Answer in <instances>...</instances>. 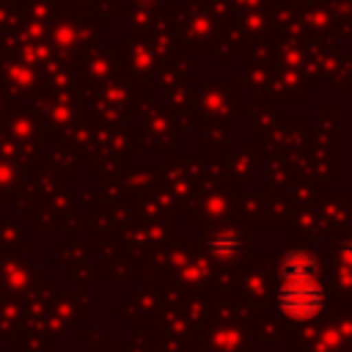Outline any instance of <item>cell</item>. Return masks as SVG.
Masks as SVG:
<instances>
[{"instance_id": "obj_1", "label": "cell", "mask_w": 352, "mask_h": 352, "mask_svg": "<svg viewBox=\"0 0 352 352\" xmlns=\"http://www.w3.org/2000/svg\"><path fill=\"white\" fill-rule=\"evenodd\" d=\"M324 289L316 283V278H294L286 280L278 292V308L289 319H314L324 308Z\"/></svg>"}, {"instance_id": "obj_2", "label": "cell", "mask_w": 352, "mask_h": 352, "mask_svg": "<svg viewBox=\"0 0 352 352\" xmlns=\"http://www.w3.org/2000/svg\"><path fill=\"white\" fill-rule=\"evenodd\" d=\"M280 275H283V280L316 278L319 275V258L311 250H292L280 258Z\"/></svg>"}, {"instance_id": "obj_3", "label": "cell", "mask_w": 352, "mask_h": 352, "mask_svg": "<svg viewBox=\"0 0 352 352\" xmlns=\"http://www.w3.org/2000/svg\"><path fill=\"white\" fill-rule=\"evenodd\" d=\"M206 250L212 258L217 261H234L239 253H242V242L234 231H217L206 239Z\"/></svg>"}, {"instance_id": "obj_4", "label": "cell", "mask_w": 352, "mask_h": 352, "mask_svg": "<svg viewBox=\"0 0 352 352\" xmlns=\"http://www.w3.org/2000/svg\"><path fill=\"white\" fill-rule=\"evenodd\" d=\"M341 256H344V264H349V267H352V245H349V242L341 248Z\"/></svg>"}]
</instances>
